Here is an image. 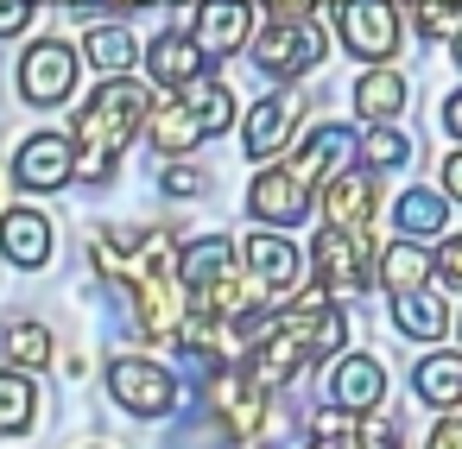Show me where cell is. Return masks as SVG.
Instances as JSON below:
<instances>
[{
    "label": "cell",
    "instance_id": "6da1fadb",
    "mask_svg": "<svg viewBox=\"0 0 462 449\" xmlns=\"http://www.w3.org/2000/svg\"><path fill=\"white\" fill-rule=\"evenodd\" d=\"M152 108H159V96H152L146 83L108 77V83L96 89V102L77 115V171H83V178H108L115 152L134 140V127L152 121Z\"/></svg>",
    "mask_w": 462,
    "mask_h": 449
},
{
    "label": "cell",
    "instance_id": "7a4b0ae2",
    "mask_svg": "<svg viewBox=\"0 0 462 449\" xmlns=\"http://www.w3.org/2000/svg\"><path fill=\"white\" fill-rule=\"evenodd\" d=\"M374 247H367V234L361 228H323L317 234V247H310V266H317V285L342 304V298H355V291H367V279H374Z\"/></svg>",
    "mask_w": 462,
    "mask_h": 449
},
{
    "label": "cell",
    "instance_id": "3957f363",
    "mask_svg": "<svg viewBox=\"0 0 462 449\" xmlns=\"http://www.w3.org/2000/svg\"><path fill=\"white\" fill-rule=\"evenodd\" d=\"M336 32L355 58L386 64L399 51V7L393 0H336Z\"/></svg>",
    "mask_w": 462,
    "mask_h": 449
},
{
    "label": "cell",
    "instance_id": "277c9868",
    "mask_svg": "<svg viewBox=\"0 0 462 449\" xmlns=\"http://www.w3.org/2000/svg\"><path fill=\"white\" fill-rule=\"evenodd\" d=\"M108 392H115V405H127V411H140V417H165L171 399H178L171 373L152 367V361H140V354H121V361L108 367Z\"/></svg>",
    "mask_w": 462,
    "mask_h": 449
},
{
    "label": "cell",
    "instance_id": "5b68a950",
    "mask_svg": "<svg viewBox=\"0 0 462 449\" xmlns=\"http://www.w3.org/2000/svg\"><path fill=\"white\" fill-rule=\"evenodd\" d=\"M70 83H77V51H70L64 39H39V45L20 58V96H26V102L51 108V102L70 96Z\"/></svg>",
    "mask_w": 462,
    "mask_h": 449
},
{
    "label": "cell",
    "instance_id": "8992f818",
    "mask_svg": "<svg viewBox=\"0 0 462 449\" xmlns=\"http://www.w3.org/2000/svg\"><path fill=\"white\" fill-rule=\"evenodd\" d=\"M260 70H273V77H298V70H317L323 64V32L310 26V20H279L266 39H260Z\"/></svg>",
    "mask_w": 462,
    "mask_h": 449
},
{
    "label": "cell",
    "instance_id": "52a82bcc",
    "mask_svg": "<svg viewBox=\"0 0 462 449\" xmlns=\"http://www.w3.org/2000/svg\"><path fill=\"white\" fill-rule=\"evenodd\" d=\"M14 171H20L26 190H64V184L77 178V146H70L64 133H32V140L20 146Z\"/></svg>",
    "mask_w": 462,
    "mask_h": 449
},
{
    "label": "cell",
    "instance_id": "ba28073f",
    "mask_svg": "<svg viewBox=\"0 0 462 449\" xmlns=\"http://www.w3.org/2000/svg\"><path fill=\"white\" fill-rule=\"evenodd\" d=\"M247 32H254V0H203L190 39L203 45V58H228L247 45Z\"/></svg>",
    "mask_w": 462,
    "mask_h": 449
},
{
    "label": "cell",
    "instance_id": "9c48e42d",
    "mask_svg": "<svg viewBox=\"0 0 462 449\" xmlns=\"http://www.w3.org/2000/svg\"><path fill=\"white\" fill-rule=\"evenodd\" d=\"M247 209L273 228H298L310 215V184H298L291 171H260L254 190H247Z\"/></svg>",
    "mask_w": 462,
    "mask_h": 449
},
{
    "label": "cell",
    "instance_id": "30bf717a",
    "mask_svg": "<svg viewBox=\"0 0 462 449\" xmlns=\"http://www.w3.org/2000/svg\"><path fill=\"white\" fill-rule=\"evenodd\" d=\"M380 392H386V373H380L374 354H348V361H336V373H329V399H336L342 411L367 417V411L380 405Z\"/></svg>",
    "mask_w": 462,
    "mask_h": 449
},
{
    "label": "cell",
    "instance_id": "8fae6325",
    "mask_svg": "<svg viewBox=\"0 0 462 449\" xmlns=\"http://www.w3.org/2000/svg\"><path fill=\"white\" fill-rule=\"evenodd\" d=\"M0 253L14 266H45L51 260V222L39 209H7L0 215Z\"/></svg>",
    "mask_w": 462,
    "mask_h": 449
},
{
    "label": "cell",
    "instance_id": "7c38bea8",
    "mask_svg": "<svg viewBox=\"0 0 462 449\" xmlns=\"http://www.w3.org/2000/svg\"><path fill=\"white\" fill-rule=\"evenodd\" d=\"M247 279L254 285H298V272H304V253L291 247V241H279V234H247Z\"/></svg>",
    "mask_w": 462,
    "mask_h": 449
},
{
    "label": "cell",
    "instance_id": "4fadbf2b",
    "mask_svg": "<svg viewBox=\"0 0 462 449\" xmlns=\"http://www.w3.org/2000/svg\"><path fill=\"white\" fill-rule=\"evenodd\" d=\"M298 108H304V102H291V96H266V102H254V115H247V159H273V152L285 146Z\"/></svg>",
    "mask_w": 462,
    "mask_h": 449
},
{
    "label": "cell",
    "instance_id": "5bb4252c",
    "mask_svg": "<svg viewBox=\"0 0 462 449\" xmlns=\"http://www.w3.org/2000/svg\"><path fill=\"white\" fill-rule=\"evenodd\" d=\"M203 64H209V58H203V45H197V39H184V32H165V39L146 51V70H152L159 83H171V89L197 83V77H203Z\"/></svg>",
    "mask_w": 462,
    "mask_h": 449
},
{
    "label": "cell",
    "instance_id": "9a60e30c",
    "mask_svg": "<svg viewBox=\"0 0 462 449\" xmlns=\"http://www.w3.org/2000/svg\"><path fill=\"white\" fill-rule=\"evenodd\" d=\"M323 209H329V228H361L367 209H374V178L367 171H336L329 190H323Z\"/></svg>",
    "mask_w": 462,
    "mask_h": 449
},
{
    "label": "cell",
    "instance_id": "2e32d148",
    "mask_svg": "<svg viewBox=\"0 0 462 449\" xmlns=\"http://www.w3.org/2000/svg\"><path fill=\"white\" fill-rule=\"evenodd\" d=\"M222 272H235V247H228L222 234L184 241V253H178V279H184V291H203V285H216Z\"/></svg>",
    "mask_w": 462,
    "mask_h": 449
},
{
    "label": "cell",
    "instance_id": "e0dca14e",
    "mask_svg": "<svg viewBox=\"0 0 462 449\" xmlns=\"http://www.w3.org/2000/svg\"><path fill=\"white\" fill-rule=\"evenodd\" d=\"M342 152H348V127H317V133L298 146V159H291L285 171H291L298 184H317V178H329V171H336V159H342Z\"/></svg>",
    "mask_w": 462,
    "mask_h": 449
},
{
    "label": "cell",
    "instance_id": "ac0fdd59",
    "mask_svg": "<svg viewBox=\"0 0 462 449\" xmlns=\"http://www.w3.org/2000/svg\"><path fill=\"white\" fill-rule=\"evenodd\" d=\"M83 58H89L102 77H127V70H134V58H140V45H134V32H127V26H89Z\"/></svg>",
    "mask_w": 462,
    "mask_h": 449
},
{
    "label": "cell",
    "instance_id": "d6986e66",
    "mask_svg": "<svg viewBox=\"0 0 462 449\" xmlns=\"http://www.w3.org/2000/svg\"><path fill=\"white\" fill-rule=\"evenodd\" d=\"M146 133H152V146H159V152H197V140H209L184 102H159V108H152V121H146Z\"/></svg>",
    "mask_w": 462,
    "mask_h": 449
},
{
    "label": "cell",
    "instance_id": "ffe728a7",
    "mask_svg": "<svg viewBox=\"0 0 462 449\" xmlns=\"http://www.w3.org/2000/svg\"><path fill=\"white\" fill-rule=\"evenodd\" d=\"M437 272V260L430 253H418L411 241H393L386 253H380V279H386V291L393 298H405V291H424V279Z\"/></svg>",
    "mask_w": 462,
    "mask_h": 449
},
{
    "label": "cell",
    "instance_id": "44dd1931",
    "mask_svg": "<svg viewBox=\"0 0 462 449\" xmlns=\"http://www.w3.org/2000/svg\"><path fill=\"white\" fill-rule=\"evenodd\" d=\"M411 386L424 405H462V354H424Z\"/></svg>",
    "mask_w": 462,
    "mask_h": 449
},
{
    "label": "cell",
    "instance_id": "7402d4cb",
    "mask_svg": "<svg viewBox=\"0 0 462 449\" xmlns=\"http://www.w3.org/2000/svg\"><path fill=\"white\" fill-rule=\"evenodd\" d=\"M184 108L197 115V127H203V133H228V127H235V96H228L216 77L184 83Z\"/></svg>",
    "mask_w": 462,
    "mask_h": 449
},
{
    "label": "cell",
    "instance_id": "603a6c76",
    "mask_svg": "<svg viewBox=\"0 0 462 449\" xmlns=\"http://www.w3.org/2000/svg\"><path fill=\"white\" fill-rule=\"evenodd\" d=\"M393 323H399V335L430 342V335L449 329V304H437L430 291H405V298H393Z\"/></svg>",
    "mask_w": 462,
    "mask_h": 449
},
{
    "label": "cell",
    "instance_id": "cb8c5ba5",
    "mask_svg": "<svg viewBox=\"0 0 462 449\" xmlns=\"http://www.w3.org/2000/svg\"><path fill=\"white\" fill-rule=\"evenodd\" d=\"M355 108H361L367 121H393V115L405 108V77H393V70H367V77L355 83Z\"/></svg>",
    "mask_w": 462,
    "mask_h": 449
},
{
    "label": "cell",
    "instance_id": "d4e9b609",
    "mask_svg": "<svg viewBox=\"0 0 462 449\" xmlns=\"http://www.w3.org/2000/svg\"><path fill=\"white\" fill-rule=\"evenodd\" d=\"M51 348H58V342H51V329H45V323H7V329H0V354H14L26 373H32V367H45V361H51Z\"/></svg>",
    "mask_w": 462,
    "mask_h": 449
},
{
    "label": "cell",
    "instance_id": "484cf974",
    "mask_svg": "<svg viewBox=\"0 0 462 449\" xmlns=\"http://www.w3.org/2000/svg\"><path fill=\"white\" fill-rule=\"evenodd\" d=\"M32 405H39V392L26 373H0V436H20L32 424Z\"/></svg>",
    "mask_w": 462,
    "mask_h": 449
},
{
    "label": "cell",
    "instance_id": "4316f807",
    "mask_svg": "<svg viewBox=\"0 0 462 449\" xmlns=\"http://www.w3.org/2000/svg\"><path fill=\"white\" fill-rule=\"evenodd\" d=\"M443 222H449V209H443L437 190H405V197H399V228H405V234H437Z\"/></svg>",
    "mask_w": 462,
    "mask_h": 449
},
{
    "label": "cell",
    "instance_id": "83f0119b",
    "mask_svg": "<svg viewBox=\"0 0 462 449\" xmlns=\"http://www.w3.org/2000/svg\"><path fill=\"white\" fill-rule=\"evenodd\" d=\"M411 26L437 45V39H449L456 26H462V0H411Z\"/></svg>",
    "mask_w": 462,
    "mask_h": 449
},
{
    "label": "cell",
    "instance_id": "f1b7e54d",
    "mask_svg": "<svg viewBox=\"0 0 462 449\" xmlns=\"http://www.w3.org/2000/svg\"><path fill=\"white\" fill-rule=\"evenodd\" d=\"M361 159H367V171H399V165L411 159V140L393 133V127H374V133L361 140Z\"/></svg>",
    "mask_w": 462,
    "mask_h": 449
},
{
    "label": "cell",
    "instance_id": "f546056e",
    "mask_svg": "<svg viewBox=\"0 0 462 449\" xmlns=\"http://www.w3.org/2000/svg\"><path fill=\"white\" fill-rule=\"evenodd\" d=\"M342 449H399V430H393L386 417H374V411H367V417L355 424V436H348Z\"/></svg>",
    "mask_w": 462,
    "mask_h": 449
},
{
    "label": "cell",
    "instance_id": "4dcf8cb0",
    "mask_svg": "<svg viewBox=\"0 0 462 449\" xmlns=\"http://www.w3.org/2000/svg\"><path fill=\"white\" fill-rule=\"evenodd\" d=\"M310 430H317V436H355V411H342V405L310 411Z\"/></svg>",
    "mask_w": 462,
    "mask_h": 449
},
{
    "label": "cell",
    "instance_id": "1f68e13d",
    "mask_svg": "<svg viewBox=\"0 0 462 449\" xmlns=\"http://www.w3.org/2000/svg\"><path fill=\"white\" fill-rule=\"evenodd\" d=\"M32 7H39V0H0V39L26 32V26H32Z\"/></svg>",
    "mask_w": 462,
    "mask_h": 449
},
{
    "label": "cell",
    "instance_id": "d6a6232c",
    "mask_svg": "<svg viewBox=\"0 0 462 449\" xmlns=\"http://www.w3.org/2000/svg\"><path fill=\"white\" fill-rule=\"evenodd\" d=\"M203 184H209V178L190 171V165H171V171H165V197H197Z\"/></svg>",
    "mask_w": 462,
    "mask_h": 449
},
{
    "label": "cell",
    "instance_id": "836d02e7",
    "mask_svg": "<svg viewBox=\"0 0 462 449\" xmlns=\"http://www.w3.org/2000/svg\"><path fill=\"white\" fill-rule=\"evenodd\" d=\"M437 279H449V285H462V234H449V241L437 247Z\"/></svg>",
    "mask_w": 462,
    "mask_h": 449
},
{
    "label": "cell",
    "instance_id": "e575fe53",
    "mask_svg": "<svg viewBox=\"0 0 462 449\" xmlns=\"http://www.w3.org/2000/svg\"><path fill=\"white\" fill-rule=\"evenodd\" d=\"M430 449H462V417L437 424V430H430Z\"/></svg>",
    "mask_w": 462,
    "mask_h": 449
},
{
    "label": "cell",
    "instance_id": "d590c367",
    "mask_svg": "<svg viewBox=\"0 0 462 449\" xmlns=\"http://www.w3.org/2000/svg\"><path fill=\"white\" fill-rule=\"evenodd\" d=\"M266 7H273L279 20H310V7H317V0H266Z\"/></svg>",
    "mask_w": 462,
    "mask_h": 449
},
{
    "label": "cell",
    "instance_id": "8d00e7d4",
    "mask_svg": "<svg viewBox=\"0 0 462 449\" xmlns=\"http://www.w3.org/2000/svg\"><path fill=\"white\" fill-rule=\"evenodd\" d=\"M443 190L462 203V152H449V159H443Z\"/></svg>",
    "mask_w": 462,
    "mask_h": 449
},
{
    "label": "cell",
    "instance_id": "74e56055",
    "mask_svg": "<svg viewBox=\"0 0 462 449\" xmlns=\"http://www.w3.org/2000/svg\"><path fill=\"white\" fill-rule=\"evenodd\" d=\"M443 133H456V140H462V89L443 102Z\"/></svg>",
    "mask_w": 462,
    "mask_h": 449
},
{
    "label": "cell",
    "instance_id": "f35d334b",
    "mask_svg": "<svg viewBox=\"0 0 462 449\" xmlns=\"http://www.w3.org/2000/svg\"><path fill=\"white\" fill-rule=\"evenodd\" d=\"M96 7H115V14H134V7H152V0H96Z\"/></svg>",
    "mask_w": 462,
    "mask_h": 449
},
{
    "label": "cell",
    "instance_id": "ab89813d",
    "mask_svg": "<svg viewBox=\"0 0 462 449\" xmlns=\"http://www.w3.org/2000/svg\"><path fill=\"white\" fill-rule=\"evenodd\" d=\"M456 64H462V26H456Z\"/></svg>",
    "mask_w": 462,
    "mask_h": 449
},
{
    "label": "cell",
    "instance_id": "60d3db41",
    "mask_svg": "<svg viewBox=\"0 0 462 449\" xmlns=\"http://www.w3.org/2000/svg\"><path fill=\"white\" fill-rule=\"evenodd\" d=\"M310 449H342V443H310Z\"/></svg>",
    "mask_w": 462,
    "mask_h": 449
}]
</instances>
